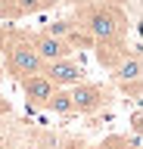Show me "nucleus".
Returning a JSON list of instances; mask_svg holds the SVG:
<instances>
[{
  "mask_svg": "<svg viewBox=\"0 0 143 149\" xmlns=\"http://www.w3.org/2000/svg\"><path fill=\"white\" fill-rule=\"evenodd\" d=\"M75 22L84 28V34L93 44H106V40H124L128 37V13L118 3L109 0H96L87 6H78Z\"/></svg>",
  "mask_w": 143,
  "mask_h": 149,
  "instance_id": "nucleus-1",
  "label": "nucleus"
},
{
  "mask_svg": "<svg viewBox=\"0 0 143 149\" xmlns=\"http://www.w3.org/2000/svg\"><path fill=\"white\" fill-rule=\"evenodd\" d=\"M6 53H3V68L10 78H28V74H38L44 72V59H40L28 44V31H19V34L13 37L10 44L3 47Z\"/></svg>",
  "mask_w": 143,
  "mask_h": 149,
  "instance_id": "nucleus-2",
  "label": "nucleus"
},
{
  "mask_svg": "<svg viewBox=\"0 0 143 149\" xmlns=\"http://www.w3.org/2000/svg\"><path fill=\"white\" fill-rule=\"evenodd\" d=\"M68 96H72V109H75L78 115H93V112L109 106L112 87L93 84V81H81V84H75V87H68Z\"/></svg>",
  "mask_w": 143,
  "mask_h": 149,
  "instance_id": "nucleus-3",
  "label": "nucleus"
},
{
  "mask_svg": "<svg viewBox=\"0 0 143 149\" xmlns=\"http://www.w3.org/2000/svg\"><path fill=\"white\" fill-rule=\"evenodd\" d=\"M112 74V84L121 87L124 93H131L134 100H140V84H143V62H140V50H131V53L118 59V62L109 68Z\"/></svg>",
  "mask_w": 143,
  "mask_h": 149,
  "instance_id": "nucleus-4",
  "label": "nucleus"
},
{
  "mask_svg": "<svg viewBox=\"0 0 143 149\" xmlns=\"http://www.w3.org/2000/svg\"><path fill=\"white\" fill-rule=\"evenodd\" d=\"M44 74H47L50 81H53V87H62V90H68V87H75V84L87 81L84 65L78 62L75 56H66V59H53V62H44Z\"/></svg>",
  "mask_w": 143,
  "mask_h": 149,
  "instance_id": "nucleus-5",
  "label": "nucleus"
},
{
  "mask_svg": "<svg viewBox=\"0 0 143 149\" xmlns=\"http://www.w3.org/2000/svg\"><path fill=\"white\" fill-rule=\"evenodd\" d=\"M28 44H31V50H34V53L44 59V62L75 56V47L68 44V40H59V37L47 34V31H28Z\"/></svg>",
  "mask_w": 143,
  "mask_h": 149,
  "instance_id": "nucleus-6",
  "label": "nucleus"
},
{
  "mask_svg": "<svg viewBox=\"0 0 143 149\" xmlns=\"http://www.w3.org/2000/svg\"><path fill=\"white\" fill-rule=\"evenodd\" d=\"M19 87H22V93H25V102H28V106H34V109H47L50 96L56 93L53 81H50L44 72L28 74V78H19Z\"/></svg>",
  "mask_w": 143,
  "mask_h": 149,
  "instance_id": "nucleus-7",
  "label": "nucleus"
},
{
  "mask_svg": "<svg viewBox=\"0 0 143 149\" xmlns=\"http://www.w3.org/2000/svg\"><path fill=\"white\" fill-rule=\"evenodd\" d=\"M56 3L62 0H0V19H25V16H34V13H44V9H53Z\"/></svg>",
  "mask_w": 143,
  "mask_h": 149,
  "instance_id": "nucleus-8",
  "label": "nucleus"
},
{
  "mask_svg": "<svg viewBox=\"0 0 143 149\" xmlns=\"http://www.w3.org/2000/svg\"><path fill=\"white\" fill-rule=\"evenodd\" d=\"M96 47V62L103 65V68H112L118 59H124V56L131 53L128 50V40H106V44H93Z\"/></svg>",
  "mask_w": 143,
  "mask_h": 149,
  "instance_id": "nucleus-9",
  "label": "nucleus"
},
{
  "mask_svg": "<svg viewBox=\"0 0 143 149\" xmlns=\"http://www.w3.org/2000/svg\"><path fill=\"white\" fill-rule=\"evenodd\" d=\"M50 112H56V115H75V109H72V96H68V90H62V87H56V93L50 96L47 102Z\"/></svg>",
  "mask_w": 143,
  "mask_h": 149,
  "instance_id": "nucleus-10",
  "label": "nucleus"
},
{
  "mask_svg": "<svg viewBox=\"0 0 143 149\" xmlns=\"http://www.w3.org/2000/svg\"><path fill=\"white\" fill-rule=\"evenodd\" d=\"M93 149H128V140L124 137H109V140H103V143L93 146Z\"/></svg>",
  "mask_w": 143,
  "mask_h": 149,
  "instance_id": "nucleus-11",
  "label": "nucleus"
},
{
  "mask_svg": "<svg viewBox=\"0 0 143 149\" xmlns=\"http://www.w3.org/2000/svg\"><path fill=\"white\" fill-rule=\"evenodd\" d=\"M10 112H13V102L6 96H0V115H10Z\"/></svg>",
  "mask_w": 143,
  "mask_h": 149,
  "instance_id": "nucleus-12",
  "label": "nucleus"
},
{
  "mask_svg": "<svg viewBox=\"0 0 143 149\" xmlns=\"http://www.w3.org/2000/svg\"><path fill=\"white\" fill-rule=\"evenodd\" d=\"M0 81H3V72H0Z\"/></svg>",
  "mask_w": 143,
  "mask_h": 149,
  "instance_id": "nucleus-13",
  "label": "nucleus"
}]
</instances>
